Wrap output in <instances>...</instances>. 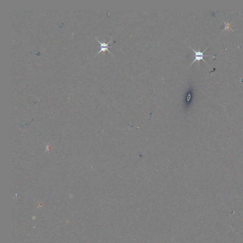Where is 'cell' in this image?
Instances as JSON below:
<instances>
[{
  "mask_svg": "<svg viewBox=\"0 0 243 243\" xmlns=\"http://www.w3.org/2000/svg\"><path fill=\"white\" fill-rule=\"evenodd\" d=\"M225 24V27L226 28H225L224 30H225L226 29H231L232 30H233L232 29L231 27L230 26V24H229V23H226V22H224Z\"/></svg>",
  "mask_w": 243,
  "mask_h": 243,
  "instance_id": "3",
  "label": "cell"
},
{
  "mask_svg": "<svg viewBox=\"0 0 243 243\" xmlns=\"http://www.w3.org/2000/svg\"><path fill=\"white\" fill-rule=\"evenodd\" d=\"M97 38V40L98 42V43H100V49L99 52L97 53V55L99 54L100 53V52H105L106 51H108V52H109V53H110L111 55H113V54L110 52V51L108 49L109 48L112 47L111 46H109L108 45V44L111 42L112 39H111L110 41H109L108 43H106V42H100V41L97 38Z\"/></svg>",
  "mask_w": 243,
  "mask_h": 243,
  "instance_id": "1",
  "label": "cell"
},
{
  "mask_svg": "<svg viewBox=\"0 0 243 243\" xmlns=\"http://www.w3.org/2000/svg\"><path fill=\"white\" fill-rule=\"evenodd\" d=\"M191 48L192 50H193V51L195 52V59L194 60V61H193L192 63H191V65H190L189 66L191 65L192 64H193L194 62L196 61H201V60H202L204 62H205V63H207V64H208V63H207L206 61H205V60L203 59L204 57L205 56V55H204L203 53L205 51H206V49H208V48H207V49H205V50H204L203 52H200V51H198V52H197V51H196L194 49H192L191 47Z\"/></svg>",
  "mask_w": 243,
  "mask_h": 243,
  "instance_id": "2",
  "label": "cell"
}]
</instances>
